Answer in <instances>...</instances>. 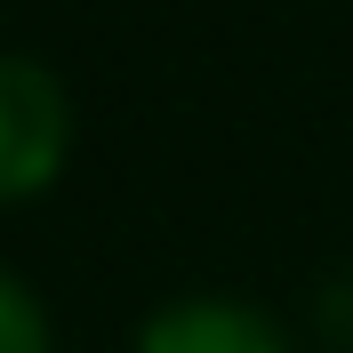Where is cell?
Wrapping results in <instances>:
<instances>
[{
	"label": "cell",
	"instance_id": "1",
	"mask_svg": "<svg viewBox=\"0 0 353 353\" xmlns=\"http://www.w3.org/2000/svg\"><path fill=\"white\" fill-rule=\"evenodd\" d=\"M72 153V97L65 81L24 57V48H0V201H32L65 176Z\"/></svg>",
	"mask_w": 353,
	"mask_h": 353
},
{
	"label": "cell",
	"instance_id": "2",
	"mask_svg": "<svg viewBox=\"0 0 353 353\" xmlns=\"http://www.w3.org/2000/svg\"><path fill=\"white\" fill-rule=\"evenodd\" d=\"M129 353H289L281 321L249 297H217V289H201V297H169L137 321Z\"/></svg>",
	"mask_w": 353,
	"mask_h": 353
},
{
	"label": "cell",
	"instance_id": "3",
	"mask_svg": "<svg viewBox=\"0 0 353 353\" xmlns=\"http://www.w3.org/2000/svg\"><path fill=\"white\" fill-rule=\"evenodd\" d=\"M0 353H57L48 345V305L32 297L24 273L0 265Z\"/></svg>",
	"mask_w": 353,
	"mask_h": 353
},
{
	"label": "cell",
	"instance_id": "4",
	"mask_svg": "<svg viewBox=\"0 0 353 353\" xmlns=\"http://www.w3.org/2000/svg\"><path fill=\"white\" fill-rule=\"evenodd\" d=\"M321 330H330V345L353 353V273H337V281L321 289Z\"/></svg>",
	"mask_w": 353,
	"mask_h": 353
}]
</instances>
